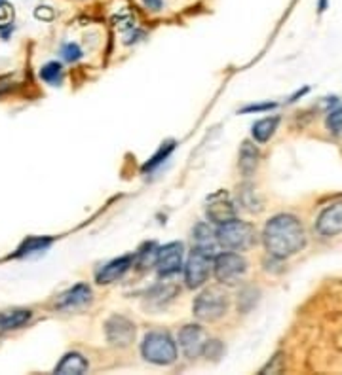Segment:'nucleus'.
I'll list each match as a JSON object with an SVG mask.
<instances>
[{"mask_svg":"<svg viewBox=\"0 0 342 375\" xmlns=\"http://www.w3.org/2000/svg\"><path fill=\"white\" fill-rule=\"evenodd\" d=\"M264 247L272 258L286 260L306 245L303 224L291 214H278L266 222L263 234Z\"/></svg>","mask_w":342,"mask_h":375,"instance_id":"f257e3e1","label":"nucleus"},{"mask_svg":"<svg viewBox=\"0 0 342 375\" xmlns=\"http://www.w3.org/2000/svg\"><path fill=\"white\" fill-rule=\"evenodd\" d=\"M143 359L156 366H169L177 360V345L167 332L147 334L141 345Z\"/></svg>","mask_w":342,"mask_h":375,"instance_id":"f03ea898","label":"nucleus"},{"mask_svg":"<svg viewBox=\"0 0 342 375\" xmlns=\"http://www.w3.org/2000/svg\"><path fill=\"white\" fill-rule=\"evenodd\" d=\"M215 237L217 242L223 245L224 249L246 250L255 242V227L242 220L231 218L219 224Z\"/></svg>","mask_w":342,"mask_h":375,"instance_id":"7ed1b4c3","label":"nucleus"},{"mask_svg":"<svg viewBox=\"0 0 342 375\" xmlns=\"http://www.w3.org/2000/svg\"><path fill=\"white\" fill-rule=\"evenodd\" d=\"M213 269V252L194 247L184 266V282L189 288H198L207 281Z\"/></svg>","mask_w":342,"mask_h":375,"instance_id":"20e7f679","label":"nucleus"},{"mask_svg":"<svg viewBox=\"0 0 342 375\" xmlns=\"http://www.w3.org/2000/svg\"><path fill=\"white\" fill-rule=\"evenodd\" d=\"M247 271V262L239 254L234 252H223L213 260V273H215L217 281L223 284H238Z\"/></svg>","mask_w":342,"mask_h":375,"instance_id":"39448f33","label":"nucleus"},{"mask_svg":"<svg viewBox=\"0 0 342 375\" xmlns=\"http://www.w3.org/2000/svg\"><path fill=\"white\" fill-rule=\"evenodd\" d=\"M194 315L202 322H213L221 319L228 309V299L219 290H206L194 302Z\"/></svg>","mask_w":342,"mask_h":375,"instance_id":"423d86ee","label":"nucleus"},{"mask_svg":"<svg viewBox=\"0 0 342 375\" xmlns=\"http://www.w3.org/2000/svg\"><path fill=\"white\" fill-rule=\"evenodd\" d=\"M105 336L114 347H129L136 339V324L122 315H114L105 322Z\"/></svg>","mask_w":342,"mask_h":375,"instance_id":"0eeeda50","label":"nucleus"},{"mask_svg":"<svg viewBox=\"0 0 342 375\" xmlns=\"http://www.w3.org/2000/svg\"><path fill=\"white\" fill-rule=\"evenodd\" d=\"M156 267L162 277H171L183 267V245L181 242H167L158 249Z\"/></svg>","mask_w":342,"mask_h":375,"instance_id":"6e6552de","label":"nucleus"},{"mask_svg":"<svg viewBox=\"0 0 342 375\" xmlns=\"http://www.w3.org/2000/svg\"><path fill=\"white\" fill-rule=\"evenodd\" d=\"M206 214L209 222L213 224H223L226 220H231L236 216V209H234V203L231 201V197L226 192H217L213 196L207 199Z\"/></svg>","mask_w":342,"mask_h":375,"instance_id":"1a4fd4ad","label":"nucleus"},{"mask_svg":"<svg viewBox=\"0 0 342 375\" xmlns=\"http://www.w3.org/2000/svg\"><path fill=\"white\" fill-rule=\"evenodd\" d=\"M204 343H206V334H204V328L198 326V324H186L179 332V345L186 354V359L200 356L202 349H204Z\"/></svg>","mask_w":342,"mask_h":375,"instance_id":"9d476101","label":"nucleus"},{"mask_svg":"<svg viewBox=\"0 0 342 375\" xmlns=\"http://www.w3.org/2000/svg\"><path fill=\"white\" fill-rule=\"evenodd\" d=\"M316 227L321 235L325 237H334L342 234V203H334L327 207L325 211L319 214Z\"/></svg>","mask_w":342,"mask_h":375,"instance_id":"9b49d317","label":"nucleus"},{"mask_svg":"<svg viewBox=\"0 0 342 375\" xmlns=\"http://www.w3.org/2000/svg\"><path fill=\"white\" fill-rule=\"evenodd\" d=\"M133 262H136V258L131 254H126V256H120V258L112 260L107 266L101 267V271L97 273V282L99 284H111V282L118 281L120 277H124L131 269Z\"/></svg>","mask_w":342,"mask_h":375,"instance_id":"f8f14e48","label":"nucleus"},{"mask_svg":"<svg viewBox=\"0 0 342 375\" xmlns=\"http://www.w3.org/2000/svg\"><path fill=\"white\" fill-rule=\"evenodd\" d=\"M89 299H92V288L88 284L80 282V284L72 286L71 290H67L65 294L57 297L56 307L57 309H74V307L88 304Z\"/></svg>","mask_w":342,"mask_h":375,"instance_id":"ddd939ff","label":"nucleus"},{"mask_svg":"<svg viewBox=\"0 0 342 375\" xmlns=\"http://www.w3.org/2000/svg\"><path fill=\"white\" fill-rule=\"evenodd\" d=\"M88 372V360L84 359L80 352H69L65 354L61 362L56 366V374H74L80 375Z\"/></svg>","mask_w":342,"mask_h":375,"instance_id":"4468645a","label":"nucleus"},{"mask_svg":"<svg viewBox=\"0 0 342 375\" xmlns=\"http://www.w3.org/2000/svg\"><path fill=\"white\" fill-rule=\"evenodd\" d=\"M259 163V150L251 142H244L239 148V171L244 177H251Z\"/></svg>","mask_w":342,"mask_h":375,"instance_id":"2eb2a0df","label":"nucleus"},{"mask_svg":"<svg viewBox=\"0 0 342 375\" xmlns=\"http://www.w3.org/2000/svg\"><path fill=\"white\" fill-rule=\"evenodd\" d=\"M177 292H179V288H177L175 284H169V282H166V284H158V286H154V288L151 290V294H149V305H152V307H164L166 304H169L173 297L177 296Z\"/></svg>","mask_w":342,"mask_h":375,"instance_id":"dca6fc26","label":"nucleus"},{"mask_svg":"<svg viewBox=\"0 0 342 375\" xmlns=\"http://www.w3.org/2000/svg\"><path fill=\"white\" fill-rule=\"evenodd\" d=\"M50 245H52V237H29V239H25L21 242V247L17 249L14 256L16 258H25V256H31V254L46 250Z\"/></svg>","mask_w":342,"mask_h":375,"instance_id":"f3484780","label":"nucleus"},{"mask_svg":"<svg viewBox=\"0 0 342 375\" xmlns=\"http://www.w3.org/2000/svg\"><path fill=\"white\" fill-rule=\"evenodd\" d=\"M31 317L32 312L29 309H12V311L0 315V322H2L4 330L8 332V330H16L19 326H23L25 322L31 321Z\"/></svg>","mask_w":342,"mask_h":375,"instance_id":"a211bd4d","label":"nucleus"},{"mask_svg":"<svg viewBox=\"0 0 342 375\" xmlns=\"http://www.w3.org/2000/svg\"><path fill=\"white\" fill-rule=\"evenodd\" d=\"M278 125H279L278 116L263 117V120H259V122L253 125V139L257 142H266L268 139H270L272 135L276 133Z\"/></svg>","mask_w":342,"mask_h":375,"instance_id":"6ab92c4d","label":"nucleus"},{"mask_svg":"<svg viewBox=\"0 0 342 375\" xmlns=\"http://www.w3.org/2000/svg\"><path fill=\"white\" fill-rule=\"evenodd\" d=\"M194 241H196V247H198V249H204L207 250V252H215L217 237L215 234L209 229V226L204 224V222L198 224L196 229H194Z\"/></svg>","mask_w":342,"mask_h":375,"instance_id":"aec40b11","label":"nucleus"},{"mask_svg":"<svg viewBox=\"0 0 342 375\" xmlns=\"http://www.w3.org/2000/svg\"><path fill=\"white\" fill-rule=\"evenodd\" d=\"M137 267L139 269H149V267L156 266V258H158V247L154 242H147L141 247V250L137 252L136 256Z\"/></svg>","mask_w":342,"mask_h":375,"instance_id":"412c9836","label":"nucleus"},{"mask_svg":"<svg viewBox=\"0 0 342 375\" xmlns=\"http://www.w3.org/2000/svg\"><path fill=\"white\" fill-rule=\"evenodd\" d=\"M40 78L44 80L46 84H50V86H59L61 80H63V67H61V62H46L40 69Z\"/></svg>","mask_w":342,"mask_h":375,"instance_id":"4be33fe9","label":"nucleus"},{"mask_svg":"<svg viewBox=\"0 0 342 375\" xmlns=\"http://www.w3.org/2000/svg\"><path fill=\"white\" fill-rule=\"evenodd\" d=\"M12 31H14V6L4 2L0 6V34L4 38H8V34Z\"/></svg>","mask_w":342,"mask_h":375,"instance_id":"5701e85b","label":"nucleus"},{"mask_svg":"<svg viewBox=\"0 0 342 375\" xmlns=\"http://www.w3.org/2000/svg\"><path fill=\"white\" fill-rule=\"evenodd\" d=\"M173 148H175V142H173V141L166 142V144H162L158 152H156V154H154V156H152L151 159H149V161L143 165V172L152 171V169H156V167H158L162 161H166L167 156H169V154L173 152Z\"/></svg>","mask_w":342,"mask_h":375,"instance_id":"b1692460","label":"nucleus"},{"mask_svg":"<svg viewBox=\"0 0 342 375\" xmlns=\"http://www.w3.org/2000/svg\"><path fill=\"white\" fill-rule=\"evenodd\" d=\"M224 347L221 341H217V339H211V341H206L204 343V349H202V354H206L207 359H213L217 360L221 354H223Z\"/></svg>","mask_w":342,"mask_h":375,"instance_id":"393cba45","label":"nucleus"},{"mask_svg":"<svg viewBox=\"0 0 342 375\" xmlns=\"http://www.w3.org/2000/svg\"><path fill=\"white\" fill-rule=\"evenodd\" d=\"M327 129L334 135H342V106L329 114V117H327Z\"/></svg>","mask_w":342,"mask_h":375,"instance_id":"a878e982","label":"nucleus"},{"mask_svg":"<svg viewBox=\"0 0 342 375\" xmlns=\"http://www.w3.org/2000/svg\"><path fill=\"white\" fill-rule=\"evenodd\" d=\"M61 55L65 57V61L74 62L82 57V49L78 47V44H72L71 42V44H65V46L61 47Z\"/></svg>","mask_w":342,"mask_h":375,"instance_id":"bb28decb","label":"nucleus"},{"mask_svg":"<svg viewBox=\"0 0 342 375\" xmlns=\"http://www.w3.org/2000/svg\"><path fill=\"white\" fill-rule=\"evenodd\" d=\"M34 17L39 21H52L56 17V12H54V8H50V6H39V8L34 10Z\"/></svg>","mask_w":342,"mask_h":375,"instance_id":"cd10ccee","label":"nucleus"},{"mask_svg":"<svg viewBox=\"0 0 342 375\" xmlns=\"http://www.w3.org/2000/svg\"><path fill=\"white\" fill-rule=\"evenodd\" d=\"M279 370H281V354H276V356L272 359V364L268 362V366L263 367L261 374H268V372H270V374H276Z\"/></svg>","mask_w":342,"mask_h":375,"instance_id":"c85d7f7f","label":"nucleus"},{"mask_svg":"<svg viewBox=\"0 0 342 375\" xmlns=\"http://www.w3.org/2000/svg\"><path fill=\"white\" fill-rule=\"evenodd\" d=\"M276 104L274 102H266V104H251V106H246L242 112H264V110L274 109Z\"/></svg>","mask_w":342,"mask_h":375,"instance_id":"c756f323","label":"nucleus"},{"mask_svg":"<svg viewBox=\"0 0 342 375\" xmlns=\"http://www.w3.org/2000/svg\"><path fill=\"white\" fill-rule=\"evenodd\" d=\"M12 87H14V82H12V78H8V76H2V78H0V97L8 93Z\"/></svg>","mask_w":342,"mask_h":375,"instance_id":"7c9ffc66","label":"nucleus"},{"mask_svg":"<svg viewBox=\"0 0 342 375\" xmlns=\"http://www.w3.org/2000/svg\"><path fill=\"white\" fill-rule=\"evenodd\" d=\"M145 4V8H149L151 12H158V10H162V0H141Z\"/></svg>","mask_w":342,"mask_h":375,"instance_id":"2f4dec72","label":"nucleus"},{"mask_svg":"<svg viewBox=\"0 0 342 375\" xmlns=\"http://www.w3.org/2000/svg\"><path fill=\"white\" fill-rule=\"evenodd\" d=\"M325 8H327V0H319V4H318L319 12H325Z\"/></svg>","mask_w":342,"mask_h":375,"instance_id":"473e14b6","label":"nucleus"},{"mask_svg":"<svg viewBox=\"0 0 342 375\" xmlns=\"http://www.w3.org/2000/svg\"><path fill=\"white\" fill-rule=\"evenodd\" d=\"M4 332H6V330H4V326H2V322H0V336H2Z\"/></svg>","mask_w":342,"mask_h":375,"instance_id":"72a5a7b5","label":"nucleus"},{"mask_svg":"<svg viewBox=\"0 0 342 375\" xmlns=\"http://www.w3.org/2000/svg\"><path fill=\"white\" fill-rule=\"evenodd\" d=\"M4 2H6V0H0V6H2V4H4Z\"/></svg>","mask_w":342,"mask_h":375,"instance_id":"f704fd0d","label":"nucleus"}]
</instances>
